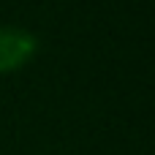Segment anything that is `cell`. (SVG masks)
I'll list each match as a JSON object with an SVG mask.
<instances>
[{"label": "cell", "instance_id": "obj_1", "mask_svg": "<svg viewBox=\"0 0 155 155\" xmlns=\"http://www.w3.org/2000/svg\"><path fill=\"white\" fill-rule=\"evenodd\" d=\"M38 52V38L25 27H0V74L16 71Z\"/></svg>", "mask_w": 155, "mask_h": 155}]
</instances>
